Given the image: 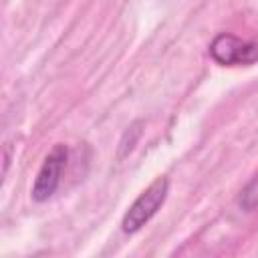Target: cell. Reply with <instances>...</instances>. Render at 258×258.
Returning a JSON list of instances; mask_svg holds the SVG:
<instances>
[{
	"mask_svg": "<svg viewBox=\"0 0 258 258\" xmlns=\"http://www.w3.org/2000/svg\"><path fill=\"white\" fill-rule=\"evenodd\" d=\"M210 56L222 67L252 64L258 60V42L242 40L234 34L222 32L210 44Z\"/></svg>",
	"mask_w": 258,
	"mask_h": 258,
	"instance_id": "obj_3",
	"label": "cell"
},
{
	"mask_svg": "<svg viewBox=\"0 0 258 258\" xmlns=\"http://www.w3.org/2000/svg\"><path fill=\"white\" fill-rule=\"evenodd\" d=\"M167 194H169V179L167 177H157L145 191L139 194V198L125 212V216L121 220L123 232H127V234L139 232L159 212V208L165 204Z\"/></svg>",
	"mask_w": 258,
	"mask_h": 258,
	"instance_id": "obj_1",
	"label": "cell"
},
{
	"mask_svg": "<svg viewBox=\"0 0 258 258\" xmlns=\"http://www.w3.org/2000/svg\"><path fill=\"white\" fill-rule=\"evenodd\" d=\"M67 161H69V147L64 143H56L44 157L36 177H34V183H32V200L34 202H46L48 198L54 196L58 183H60V177H62V171L67 167Z\"/></svg>",
	"mask_w": 258,
	"mask_h": 258,
	"instance_id": "obj_2",
	"label": "cell"
},
{
	"mask_svg": "<svg viewBox=\"0 0 258 258\" xmlns=\"http://www.w3.org/2000/svg\"><path fill=\"white\" fill-rule=\"evenodd\" d=\"M240 206L246 210V212H252L258 208V173L250 179V183L242 189L240 194Z\"/></svg>",
	"mask_w": 258,
	"mask_h": 258,
	"instance_id": "obj_4",
	"label": "cell"
}]
</instances>
